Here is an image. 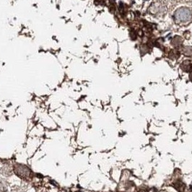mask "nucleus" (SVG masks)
Returning <instances> with one entry per match:
<instances>
[{"label": "nucleus", "mask_w": 192, "mask_h": 192, "mask_svg": "<svg viewBox=\"0 0 192 192\" xmlns=\"http://www.w3.org/2000/svg\"><path fill=\"white\" fill-rule=\"evenodd\" d=\"M174 20L178 24H186L192 20V11L189 8L181 7L174 13Z\"/></svg>", "instance_id": "1"}, {"label": "nucleus", "mask_w": 192, "mask_h": 192, "mask_svg": "<svg viewBox=\"0 0 192 192\" xmlns=\"http://www.w3.org/2000/svg\"><path fill=\"white\" fill-rule=\"evenodd\" d=\"M15 173L22 178L29 177L30 175V171L28 168L22 165H16L15 166Z\"/></svg>", "instance_id": "2"}, {"label": "nucleus", "mask_w": 192, "mask_h": 192, "mask_svg": "<svg viewBox=\"0 0 192 192\" xmlns=\"http://www.w3.org/2000/svg\"><path fill=\"white\" fill-rule=\"evenodd\" d=\"M180 68L184 72H190L192 71V62L191 60H185L181 63Z\"/></svg>", "instance_id": "3"}, {"label": "nucleus", "mask_w": 192, "mask_h": 192, "mask_svg": "<svg viewBox=\"0 0 192 192\" xmlns=\"http://www.w3.org/2000/svg\"><path fill=\"white\" fill-rule=\"evenodd\" d=\"M183 38H181L179 35H176L173 37V38L171 40V44L173 46V47H175V49H178L179 47H181L183 44Z\"/></svg>", "instance_id": "4"}, {"label": "nucleus", "mask_w": 192, "mask_h": 192, "mask_svg": "<svg viewBox=\"0 0 192 192\" xmlns=\"http://www.w3.org/2000/svg\"><path fill=\"white\" fill-rule=\"evenodd\" d=\"M174 188L179 192H183L186 189V185L182 181H176L174 183Z\"/></svg>", "instance_id": "5"}, {"label": "nucleus", "mask_w": 192, "mask_h": 192, "mask_svg": "<svg viewBox=\"0 0 192 192\" xmlns=\"http://www.w3.org/2000/svg\"><path fill=\"white\" fill-rule=\"evenodd\" d=\"M181 51L182 52V54L186 57H191L192 56V47L187 46H183L182 49H181Z\"/></svg>", "instance_id": "6"}, {"label": "nucleus", "mask_w": 192, "mask_h": 192, "mask_svg": "<svg viewBox=\"0 0 192 192\" xmlns=\"http://www.w3.org/2000/svg\"><path fill=\"white\" fill-rule=\"evenodd\" d=\"M180 54H181V51L176 50H176H171V51H170L168 57H169L170 59H173V60H174V59H177L179 58Z\"/></svg>", "instance_id": "7"}, {"label": "nucleus", "mask_w": 192, "mask_h": 192, "mask_svg": "<svg viewBox=\"0 0 192 192\" xmlns=\"http://www.w3.org/2000/svg\"><path fill=\"white\" fill-rule=\"evenodd\" d=\"M163 7L160 4H156L152 8V13H154V12H155V13H160V12L163 11Z\"/></svg>", "instance_id": "8"}, {"label": "nucleus", "mask_w": 192, "mask_h": 192, "mask_svg": "<svg viewBox=\"0 0 192 192\" xmlns=\"http://www.w3.org/2000/svg\"><path fill=\"white\" fill-rule=\"evenodd\" d=\"M4 186H5L4 183H2L1 181H0V191H3V190L4 189Z\"/></svg>", "instance_id": "9"}, {"label": "nucleus", "mask_w": 192, "mask_h": 192, "mask_svg": "<svg viewBox=\"0 0 192 192\" xmlns=\"http://www.w3.org/2000/svg\"><path fill=\"white\" fill-rule=\"evenodd\" d=\"M188 77H189V79L191 82H192V71L191 72H189V76H188Z\"/></svg>", "instance_id": "10"}]
</instances>
